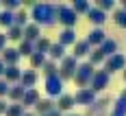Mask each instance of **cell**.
Returning <instances> with one entry per match:
<instances>
[{
	"label": "cell",
	"mask_w": 126,
	"mask_h": 116,
	"mask_svg": "<svg viewBox=\"0 0 126 116\" xmlns=\"http://www.w3.org/2000/svg\"><path fill=\"white\" fill-rule=\"evenodd\" d=\"M31 18H33V22L37 26H52L57 22V4H50V2L33 4Z\"/></svg>",
	"instance_id": "1"
},
{
	"label": "cell",
	"mask_w": 126,
	"mask_h": 116,
	"mask_svg": "<svg viewBox=\"0 0 126 116\" xmlns=\"http://www.w3.org/2000/svg\"><path fill=\"white\" fill-rule=\"evenodd\" d=\"M94 72H96V68L89 64V61H80L78 68H76V72H74V79H72V81H74L78 88H89Z\"/></svg>",
	"instance_id": "2"
},
{
	"label": "cell",
	"mask_w": 126,
	"mask_h": 116,
	"mask_svg": "<svg viewBox=\"0 0 126 116\" xmlns=\"http://www.w3.org/2000/svg\"><path fill=\"white\" fill-rule=\"evenodd\" d=\"M57 22H61L63 29H74L78 22V15L67 4H57Z\"/></svg>",
	"instance_id": "3"
},
{
	"label": "cell",
	"mask_w": 126,
	"mask_h": 116,
	"mask_svg": "<svg viewBox=\"0 0 126 116\" xmlns=\"http://www.w3.org/2000/svg\"><path fill=\"white\" fill-rule=\"evenodd\" d=\"M76 68H78V59H74L72 55H65L63 61H61V66H59V77H61L63 83L70 81V79H74Z\"/></svg>",
	"instance_id": "4"
},
{
	"label": "cell",
	"mask_w": 126,
	"mask_h": 116,
	"mask_svg": "<svg viewBox=\"0 0 126 116\" xmlns=\"http://www.w3.org/2000/svg\"><path fill=\"white\" fill-rule=\"evenodd\" d=\"M109 81H111V75H109L104 68H100V70H96V72H94V77H91V83H89V88H91V90L98 94V92H102L104 88H107V86H109Z\"/></svg>",
	"instance_id": "5"
},
{
	"label": "cell",
	"mask_w": 126,
	"mask_h": 116,
	"mask_svg": "<svg viewBox=\"0 0 126 116\" xmlns=\"http://www.w3.org/2000/svg\"><path fill=\"white\" fill-rule=\"evenodd\" d=\"M104 70L109 72V75H113L117 70H126V57L122 53H115L113 57H109V59H104Z\"/></svg>",
	"instance_id": "6"
},
{
	"label": "cell",
	"mask_w": 126,
	"mask_h": 116,
	"mask_svg": "<svg viewBox=\"0 0 126 116\" xmlns=\"http://www.w3.org/2000/svg\"><path fill=\"white\" fill-rule=\"evenodd\" d=\"M74 101L76 105H94L96 103V92L91 88H78L74 94Z\"/></svg>",
	"instance_id": "7"
},
{
	"label": "cell",
	"mask_w": 126,
	"mask_h": 116,
	"mask_svg": "<svg viewBox=\"0 0 126 116\" xmlns=\"http://www.w3.org/2000/svg\"><path fill=\"white\" fill-rule=\"evenodd\" d=\"M46 94H48V96H57V99L63 94V81H61L59 75L46 79Z\"/></svg>",
	"instance_id": "8"
},
{
	"label": "cell",
	"mask_w": 126,
	"mask_h": 116,
	"mask_svg": "<svg viewBox=\"0 0 126 116\" xmlns=\"http://www.w3.org/2000/svg\"><path fill=\"white\" fill-rule=\"evenodd\" d=\"M74 51H72V57L74 59H83V57H89V53H91V46H89L87 39H76V44L72 46Z\"/></svg>",
	"instance_id": "9"
},
{
	"label": "cell",
	"mask_w": 126,
	"mask_h": 116,
	"mask_svg": "<svg viewBox=\"0 0 126 116\" xmlns=\"http://www.w3.org/2000/svg\"><path fill=\"white\" fill-rule=\"evenodd\" d=\"M87 18H89V22L94 24V29H102V24L107 22V13L100 11L98 7H91L89 13H87Z\"/></svg>",
	"instance_id": "10"
},
{
	"label": "cell",
	"mask_w": 126,
	"mask_h": 116,
	"mask_svg": "<svg viewBox=\"0 0 126 116\" xmlns=\"http://www.w3.org/2000/svg\"><path fill=\"white\" fill-rule=\"evenodd\" d=\"M104 39H107V33L102 31V29H91L89 31V35H87V42H89V46L94 48H100L102 44H104Z\"/></svg>",
	"instance_id": "11"
},
{
	"label": "cell",
	"mask_w": 126,
	"mask_h": 116,
	"mask_svg": "<svg viewBox=\"0 0 126 116\" xmlns=\"http://www.w3.org/2000/svg\"><path fill=\"white\" fill-rule=\"evenodd\" d=\"M76 31L74 29H63L61 33H59V44H61L63 48H67V46H74L76 44Z\"/></svg>",
	"instance_id": "12"
},
{
	"label": "cell",
	"mask_w": 126,
	"mask_h": 116,
	"mask_svg": "<svg viewBox=\"0 0 126 116\" xmlns=\"http://www.w3.org/2000/svg\"><path fill=\"white\" fill-rule=\"evenodd\" d=\"M74 105H76L74 94H65V92H63L61 96H59V101H57V110H59V112L63 114V112H70Z\"/></svg>",
	"instance_id": "13"
},
{
	"label": "cell",
	"mask_w": 126,
	"mask_h": 116,
	"mask_svg": "<svg viewBox=\"0 0 126 116\" xmlns=\"http://www.w3.org/2000/svg\"><path fill=\"white\" fill-rule=\"evenodd\" d=\"M2 77H4V81H7L9 86H11V83L15 86V83H20L22 70H20L17 66H7V68H4V75H2Z\"/></svg>",
	"instance_id": "14"
},
{
	"label": "cell",
	"mask_w": 126,
	"mask_h": 116,
	"mask_svg": "<svg viewBox=\"0 0 126 116\" xmlns=\"http://www.w3.org/2000/svg\"><path fill=\"white\" fill-rule=\"evenodd\" d=\"M35 83H37V72H35V70H22L20 86L26 88V90H31V88H35Z\"/></svg>",
	"instance_id": "15"
},
{
	"label": "cell",
	"mask_w": 126,
	"mask_h": 116,
	"mask_svg": "<svg viewBox=\"0 0 126 116\" xmlns=\"http://www.w3.org/2000/svg\"><path fill=\"white\" fill-rule=\"evenodd\" d=\"M0 59H2V64H4V66H17L20 53H17V48H4L2 55H0Z\"/></svg>",
	"instance_id": "16"
},
{
	"label": "cell",
	"mask_w": 126,
	"mask_h": 116,
	"mask_svg": "<svg viewBox=\"0 0 126 116\" xmlns=\"http://www.w3.org/2000/svg\"><path fill=\"white\" fill-rule=\"evenodd\" d=\"M39 37H41V26H37L35 22H28V26H24V39L35 44Z\"/></svg>",
	"instance_id": "17"
},
{
	"label": "cell",
	"mask_w": 126,
	"mask_h": 116,
	"mask_svg": "<svg viewBox=\"0 0 126 116\" xmlns=\"http://www.w3.org/2000/svg\"><path fill=\"white\" fill-rule=\"evenodd\" d=\"M52 110H57V103H54V101H50V99H39L37 105H35V112H37L39 116L48 114V112H52Z\"/></svg>",
	"instance_id": "18"
},
{
	"label": "cell",
	"mask_w": 126,
	"mask_h": 116,
	"mask_svg": "<svg viewBox=\"0 0 126 116\" xmlns=\"http://www.w3.org/2000/svg\"><path fill=\"white\" fill-rule=\"evenodd\" d=\"M100 53L107 57V59H109V57H113L115 53H117V42L111 39V37H107V39H104V44L100 46Z\"/></svg>",
	"instance_id": "19"
},
{
	"label": "cell",
	"mask_w": 126,
	"mask_h": 116,
	"mask_svg": "<svg viewBox=\"0 0 126 116\" xmlns=\"http://www.w3.org/2000/svg\"><path fill=\"white\" fill-rule=\"evenodd\" d=\"M48 57H50L52 61H63V57H65V48H63L59 42H54L50 46V51H48Z\"/></svg>",
	"instance_id": "20"
},
{
	"label": "cell",
	"mask_w": 126,
	"mask_h": 116,
	"mask_svg": "<svg viewBox=\"0 0 126 116\" xmlns=\"http://www.w3.org/2000/svg\"><path fill=\"white\" fill-rule=\"evenodd\" d=\"M41 99L39 96V92L35 90V88H31V90H26L24 92V99H22V105L24 107H31V105H37V101Z\"/></svg>",
	"instance_id": "21"
},
{
	"label": "cell",
	"mask_w": 126,
	"mask_h": 116,
	"mask_svg": "<svg viewBox=\"0 0 126 116\" xmlns=\"http://www.w3.org/2000/svg\"><path fill=\"white\" fill-rule=\"evenodd\" d=\"M24 92H26V88H22L20 83H15V86H11L9 88V99L11 101H15V103H22V99H24Z\"/></svg>",
	"instance_id": "22"
},
{
	"label": "cell",
	"mask_w": 126,
	"mask_h": 116,
	"mask_svg": "<svg viewBox=\"0 0 126 116\" xmlns=\"http://www.w3.org/2000/svg\"><path fill=\"white\" fill-rule=\"evenodd\" d=\"M17 53H20V57H31V55L35 53V44L28 42V39H22L20 46H17Z\"/></svg>",
	"instance_id": "23"
},
{
	"label": "cell",
	"mask_w": 126,
	"mask_h": 116,
	"mask_svg": "<svg viewBox=\"0 0 126 116\" xmlns=\"http://www.w3.org/2000/svg\"><path fill=\"white\" fill-rule=\"evenodd\" d=\"M7 39H11V42H22V39H24V29H20L17 24H13L11 29H7Z\"/></svg>",
	"instance_id": "24"
},
{
	"label": "cell",
	"mask_w": 126,
	"mask_h": 116,
	"mask_svg": "<svg viewBox=\"0 0 126 116\" xmlns=\"http://www.w3.org/2000/svg\"><path fill=\"white\" fill-rule=\"evenodd\" d=\"M41 70H44L46 79H48V77H57V75H59V66H57V61H52V59H46V64L41 66Z\"/></svg>",
	"instance_id": "25"
},
{
	"label": "cell",
	"mask_w": 126,
	"mask_h": 116,
	"mask_svg": "<svg viewBox=\"0 0 126 116\" xmlns=\"http://www.w3.org/2000/svg\"><path fill=\"white\" fill-rule=\"evenodd\" d=\"M104 59H107V57L100 53V48H91V53H89V59H87V61L94 66V68H96V66L104 64Z\"/></svg>",
	"instance_id": "26"
},
{
	"label": "cell",
	"mask_w": 126,
	"mask_h": 116,
	"mask_svg": "<svg viewBox=\"0 0 126 116\" xmlns=\"http://www.w3.org/2000/svg\"><path fill=\"white\" fill-rule=\"evenodd\" d=\"M52 42L48 37H39L37 42H35V53H41V55H48V51H50Z\"/></svg>",
	"instance_id": "27"
},
{
	"label": "cell",
	"mask_w": 126,
	"mask_h": 116,
	"mask_svg": "<svg viewBox=\"0 0 126 116\" xmlns=\"http://www.w3.org/2000/svg\"><path fill=\"white\" fill-rule=\"evenodd\" d=\"M13 24H15V13H11V11H2L0 13V26L11 29Z\"/></svg>",
	"instance_id": "28"
},
{
	"label": "cell",
	"mask_w": 126,
	"mask_h": 116,
	"mask_svg": "<svg viewBox=\"0 0 126 116\" xmlns=\"http://www.w3.org/2000/svg\"><path fill=\"white\" fill-rule=\"evenodd\" d=\"M72 9H74V13H76V15H80V13H85V15H87V13H89V9H91V4H89L87 0H74Z\"/></svg>",
	"instance_id": "29"
},
{
	"label": "cell",
	"mask_w": 126,
	"mask_h": 116,
	"mask_svg": "<svg viewBox=\"0 0 126 116\" xmlns=\"http://www.w3.org/2000/svg\"><path fill=\"white\" fill-rule=\"evenodd\" d=\"M28 61H31V66H33V70H35V68H41V66L46 64V55H41V53H33V55L28 57Z\"/></svg>",
	"instance_id": "30"
},
{
	"label": "cell",
	"mask_w": 126,
	"mask_h": 116,
	"mask_svg": "<svg viewBox=\"0 0 126 116\" xmlns=\"http://www.w3.org/2000/svg\"><path fill=\"white\" fill-rule=\"evenodd\" d=\"M4 116H24V105L22 103H13L7 107V112H4Z\"/></svg>",
	"instance_id": "31"
},
{
	"label": "cell",
	"mask_w": 126,
	"mask_h": 116,
	"mask_svg": "<svg viewBox=\"0 0 126 116\" xmlns=\"http://www.w3.org/2000/svg\"><path fill=\"white\" fill-rule=\"evenodd\" d=\"M109 116H126V101L117 99V103H115V107L111 110V114H109Z\"/></svg>",
	"instance_id": "32"
},
{
	"label": "cell",
	"mask_w": 126,
	"mask_h": 116,
	"mask_svg": "<svg viewBox=\"0 0 126 116\" xmlns=\"http://www.w3.org/2000/svg\"><path fill=\"white\" fill-rule=\"evenodd\" d=\"M15 24L20 26V29L28 26V13H26V11H17V13H15Z\"/></svg>",
	"instance_id": "33"
},
{
	"label": "cell",
	"mask_w": 126,
	"mask_h": 116,
	"mask_svg": "<svg viewBox=\"0 0 126 116\" xmlns=\"http://www.w3.org/2000/svg\"><path fill=\"white\" fill-rule=\"evenodd\" d=\"M115 24L122 26V29H126V11L120 7V9H115Z\"/></svg>",
	"instance_id": "34"
},
{
	"label": "cell",
	"mask_w": 126,
	"mask_h": 116,
	"mask_svg": "<svg viewBox=\"0 0 126 116\" xmlns=\"http://www.w3.org/2000/svg\"><path fill=\"white\" fill-rule=\"evenodd\" d=\"M96 7H98V9H100V11H111V9H115V2L113 0H98V2H96Z\"/></svg>",
	"instance_id": "35"
},
{
	"label": "cell",
	"mask_w": 126,
	"mask_h": 116,
	"mask_svg": "<svg viewBox=\"0 0 126 116\" xmlns=\"http://www.w3.org/2000/svg\"><path fill=\"white\" fill-rule=\"evenodd\" d=\"M15 9H20V0H4V11H15Z\"/></svg>",
	"instance_id": "36"
},
{
	"label": "cell",
	"mask_w": 126,
	"mask_h": 116,
	"mask_svg": "<svg viewBox=\"0 0 126 116\" xmlns=\"http://www.w3.org/2000/svg\"><path fill=\"white\" fill-rule=\"evenodd\" d=\"M9 88H11V86H9L4 79H0V96H7V94H9Z\"/></svg>",
	"instance_id": "37"
},
{
	"label": "cell",
	"mask_w": 126,
	"mask_h": 116,
	"mask_svg": "<svg viewBox=\"0 0 126 116\" xmlns=\"http://www.w3.org/2000/svg\"><path fill=\"white\" fill-rule=\"evenodd\" d=\"M4 48H7V35H4V33H0V53L4 51Z\"/></svg>",
	"instance_id": "38"
},
{
	"label": "cell",
	"mask_w": 126,
	"mask_h": 116,
	"mask_svg": "<svg viewBox=\"0 0 126 116\" xmlns=\"http://www.w3.org/2000/svg\"><path fill=\"white\" fill-rule=\"evenodd\" d=\"M7 107H9V105H7V101H4V99H0V116L7 112Z\"/></svg>",
	"instance_id": "39"
},
{
	"label": "cell",
	"mask_w": 126,
	"mask_h": 116,
	"mask_svg": "<svg viewBox=\"0 0 126 116\" xmlns=\"http://www.w3.org/2000/svg\"><path fill=\"white\" fill-rule=\"evenodd\" d=\"M44 116H63L59 110H52V112H48V114H44Z\"/></svg>",
	"instance_id": "40"
},
{
	"label": "cell",
	"mask_w": 126,
	"mask_h": 116,
	"mask_svg": "<svg viewBox=\"0 0 126 116\" xmlns=\"http://www.w3.org/2000/svg\"><path fill=\"white\" fill-rule=\"evenodd\" d=\"M4 68H7V66L2 64V59H0V77H2V75H4Z\"/></svg>",
	"instance_id": "41"
},
{
	"label": "cell",
	"mask_w": 126,
	"mask_h": 116,
	"mask_svg": "<svg viewBox=\"0 0 126 116\" xmlns=\"http://www.w3.org/2000/svg\"><path fill=\"white\" fill-rule=\"evenodd\" d=\"M120 99H122V101H126V90L122 92V94H120Z\"/></svg>",
	"instance_id": "42"
},
{
	"label": "cell",
	"mask_w": 126,
	"mask_h": 116,
	"mask_svg": "<svg viewBox=\"0 0 126 116\" xmlns=\"http://www.w3.org/2000/svg\"><path fill=\"white\" fill-rule=\"evenodd\" d=\"M122 9H124V11H126V0H122Z\"/></svg>",
	"instance_id": "43"
},
{
	"label": "cell",
	"mask_w": 126,
	"mask_h": 116,
	"mask_svg": "<svg viewBox=\"0 0 126 116\" xmlns=\"http://www.w3.org/2000/svg\"><path fill=\"white\" fill-rule=\"evenodd\" d=\"M24 116H35V114H31V112H28V114H26V112H24Z\"/></svg>",
	"instance_id": "44"
},
{
	"label": "cell",
	"mask_w": 126,
	"mask_h": 116,
	"mask_svg": "<svg viewBox=\"0 0 126 116\" xmlns=\"http://www.w3.org/2000/svg\"><path fill=\"white\" fill-rule=\"evenodd\" d=\"M122 75H124V81H126V70H124V72H122Z\"/></svg>",
	"instance_id": "45"
},
{
	"label": "cell",
	"mask_w": 126,
	"mask_h": 116,
	"mask_svg": "<svg viewBox=\"0 0 126 116\" xmlns=\"http://www.w3.org/2000/svg\"><path fill=\"white\" fill-rule=\"evenodd\" d=\"M67 116H80V114H67Z\"/></svg>",
	"instance_id": "46"
}]
</instances>
